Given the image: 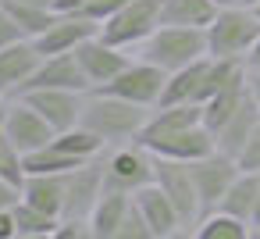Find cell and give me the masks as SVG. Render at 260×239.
I'll return each instance as SVG.
<instances>
[{
    "label": "cell",
    "instance_id": "6",
    "mask_svg": "<svg viewBox=\"0 0 260 239\" xmlns=\"http://www.w3.org/2000/svg\"><path fill=\"white\" fill-rule=\"evenodd\" d=\"M153 186L175 203L185 232H192V225L200 221L203 207H200V193H196V178H192L189 161H171V157L153 154Z\"/></svg>",
    "mask_w": 260,
    "mask_h": 239
},
{
    "label": "cell",
    "instance_id": "33",
    "mask_svg": "<svg viewBox=\"0 0 260 239\" xmlns=\"http://www.w3.org/2000/svg\"><path fill=\"white\" fill-rule=\"evenodd\" d=\"M18 200H22V186H15V182H4V178H0V211L15 207Z\"/></svg>",
    "mask_w": 260,
    "mask_h": 239
},
{
    "label": "cell",
    "instance_id": "18",
    "mask_svg": "<svg viewBox=\"0 0 260 239\" xmlns=\"http://www.w3.org/2000/svg\"><path fill=\"white\" fill-rule=\"evenodd\" d=\"M260 122V107H256V100H253V93H246V100L228 114V122L214 132V146L221 150V154H228V157H239V150L246 146V139H249V132H253V125Z\"/></svg>",
    "mask_w": 260,
    "mask_h": 239
},
{
    "label": "cell",
    "instance_id": "28",
    "mask_svg": "<svg viewBox=\"0 0 260 239\" xmlns=\"http://www.w3.org/2000/svg\"><path fill=\"white\" fill-rule=\"evenodd\" d=\"M118 239H153V235H150V225L143 221V214H139L136 203H132L128 214H125V221H121V228H118Z\"/></svg>",
    "mask_w": 260,
    "mask_h": 239
},
{
    "label": "cell",
    "instance_id": "2",
    "mask_svg": "<svg viewBox=\"0 0 260 239\" xmlns=\"http://www.w3.org/2000/svg\"><path fill=\"white\" fill-rule=\"evenodd\" d=\"M203 33H207V54H210V57L246 61L253 40L260 36V18H256L253 8L224 4V8H217L214 22H210Z\"/></svg>",
    "mask_w": 260,
    "mask_h": 239
},
{
    "label": "cell",
    "instance_id": "13",
    "mask_svg": "<svg viewBox=\"0 0 260 239\" xmlns=\"http://www.w3.org/2000/svg\"><path fill=\"white\" fill-rule=\"evenodd\" d=\"M82 97L86 93H79V89H50V86L22 93V100L29 107H36L54 132H64V129L79 125V118H82Z\"/></svg>",
    "mask_w": 260,
    "mask_h": 239
},
{
    "label": "cell",
    "instance_id": "5",
    "mask_svg": "<svg viewBox=\"0 0 260 239\" xmlns=\"http://www.w3.org/2000/svg\"><path fill=\"white\" fill-rule=\"evenodd\" d=\"M150 182H153V154L139 139L104 150V186L107 189L136 193V189H143Z\"/></svg>",
    "mask_w": 260,
    "mask_h": 239
},
{
    "label": "cell",
    "instance_id": "31",
    "mask_svg": "<svg viewBox=\"0 0 260 239\" xmlns=\"http://www.w3.org/2000/svg\"><path fill=\"white\" fill-rule=\"evenodd\" d=\"M54 239H93L86 218H61L54 228Z\"/></svg>",
    "mask_w": 260,
    "mask_h": 239
},
{
    "label": "cell",
    "instance_id": "1",
    "mask_svg": "<svg viewBox=\"0 0 260 239\" xmlns=\"http://www.w3.org/2000/svg\"><path fill=\"white\" fill-rule=\"evenodd\" d=\"M150 111H153V107H139V104L121 100V97H114V93H107V89H86L79 125H86L93 136H100L107 146H118V143L139 139V132H143Z\"/></svg>",
    "mask_w": 260,
    "mask_h": 239
},
{
    "label": "cell",
    "instance_id": "15",
    "mask_svg": "<svg viewBox=\"0 0 260 239\" xmlns=\"http://www.w3.org/2000/svg\"><path fill=\"white\" fill-rule=\"evenodd\" d=\"M100 33V22H93V18H86V15H64V11H57L54 15V22L40 33V36H32V43L40 47V54L47 57V54H68V50H75V47H82L89 36H96Z\"/></svg>",
    "mask_w": 260,
    "mask_h": 239
},
{
    "label": "cell",
    "instance_id": "37",
    "mask_svg": "<svg viewBox=\"0 0 260 239\" xmlns=\"http://www.w3.org/2000/svg\"><path fill=\"white\" fill-rule=\"evenodd\" d=\"M228 4H235V8H256L260 0H228Z\"/></svg>",
    "mask_w": 260,
    "mask_h": 239
},
{
    "label": "cell",
    "instance_id": "10",
    "mask_svg": "<svg viewBox=\"0 0 260 239\" xmlns=\"http://www.w3.org/2000/svg\"><path fill=\"white\" fill-rule=\"evenodd\" d=\"M4 139L25 157L40 146H47L54 139V129L43 122V114L36 107H29L22 97L8 100V111H4Z\"/></svg>",
    "mask_w": 260,
    "mask_h": 239
},
{
    "label": "cell",
    "instance_id": "8",
    "mask_svg": "<svg viewBox=\"0 0 260 239\" xmlns=\"http://www.w3.org/2000/svg\"><path fill=\"white\" fill-rule=\"evenodd\" d=\"M61 178H64L61 218H86V221H89V211H93V203H96L100 193H104V154L93 157V161L75 164V168L64 171Z\"/></svg>",
    "mask_w": 260,
    "mask_h": 239
},
{
    "label": "cell",
    "instance_id": "30",
    "mask_svg": "<svg viewBox=\"0 0 260 239\" xmlns=\"http://www.w3.org/2000/svg\"><path fill=\"white\" fill-rule=\"evenodd\" d=\"M125 4H128V0H86L79 15H86V18H93V22H107V18H111L114 11H121Z\"/></svg>",
    "mask_w": 260,
    "mask_h": 239
},
{
    "label": "cell",
    "instance_id": "9",
    "mask_svg": "<svg viewBox=\"0 0 260 239\" xmlns=\"http://www.w3.org/2000/svg\"><path fill=\"white\" fill-rule=\"evenodd\" d=\"M150 154L157 157H171V161H200L207 157L214 146V132L200 122V125H185V129H171V132H157V136H143L139 139Z\"/></svg>",
    "mask_w": 260,
    "mask_h": 239
},
{
    "label": "cell",
    "instance_id": "7",
    "mask_svg": "<svg viewBox=\"0 0 260 239\" xmlns=\"http://www.w3.org/2000/svg\"><path fill=\"white\" fill-rule=\"evenodd\" d=\"M164 82H168V72L164 68H157V65H150V61H143V57H132L107 86H100V89H107V93H114V97H121V100H132V104H139V107H157L160 104V93H164Z\"/></svg>",
    "mask_w": 260,
    "mask_h": 239
},
{
    "label": "cell",
    "instance_id": "20",
    "mask_svg": "<svg viewBox=\"0 0 260 239\" xmlns=\"http://www.w3.org/2000/svg\"><path fill=\"white\" fill-rule=\"evenodd\" d=\"M61 175H54V171H29L25 182H22V200L61 218V203H64V178Z\"/></svg>",
    "mask_w": 260,
    "mask_h": 239
},
{
    "label": "cell",
    "instance_id": "17",
    "mask_svg": "<svg viewBox=\"0 0 260 239\" xmlns=\"http://www.w3.org/2000/svg\"><path fill=\"white\" fill-rule=\"evenodd\" d=\"M132 203L139 207V214H143V221L150 225V235H153V239H171V235H182V232H185V225H182L175 203H171L153 182L143 186V189H136V193H132Z\"/></svg>",
    "mask_w": 260,
    "mask_h": 239
},
{
    "label": "cell",
    "instance_id": "21",
    "mask_svg": "<svg viewBox=\"0 0 260 239\" xmlns=\"http://www.w3.org/2000/svg\"><path fill=\"white\" fill-rule=\"evenodd\" d=\"M203 68H207V57H200V61H192L185 68L168 72V82H164V93H160V104L157 107H168V104H200Z\"/></svg>",
    "mask_w": 260,
    "mask_h": 239
},
{
    "label": "cell",
    "instance_id": "39",
    "mask_svg": "<svg viewBox=\"0 0 260 239\" xmlns=\"http://www.w3.org/2000/svg\"><path fill=\"white\" fill-rule=\"evenodd\" d=\"M214 4H217V8H224V4H228V0H214Z\"/></svg>",
    "mask_w": 260,
    "mask_h": 239
},
{
    "label": "cell",
    "instance_id": "27",
    "mask_svg": "<svg viewBox=\"0 0 260 239\" xmlns=\"http://www.w3.org/2000/svg\"><path fill=\"white\" fill-rule=\"evenodd\" d=\"M0 178H4V182H15V186L25 182V161H22V154H18L8 139H0Z\"/></svg>",
    "mask_w": 260,
    "mask_h": 239
},
{
    "label": "cell",
    "instance_id": "19",
    "mask_svg": "<svg viewBox=\"0 0 260 239\" xmlns=\"http://www.w3.org/2000/svg\"><path fill=\"white\" fill-rule=\"evenodd\" d=\"M128 207H132V193H121V189H107L104 186L100 200L89 211V232H93V239H118V228H121Z\"/></svg>",
    "mask_w": 260,
    "mask_h": 239
},
{
    "label": "cell",
    "instance_id": "23",
    "mask_svg": "<svg viewBox=\"0 0 260 239\" xmlns=\"http://www.w3.org/2000/svg\"><path fill=\"white\" fill-rule=\"evenodd\" d=\"M256 196H260V171H239L217 207L228 211V214H235V218H242L249 225V214L256 207Z\"/></svg>",
    "mask_w": 260,
    "mask_h": 239
},
{
    "label": "cell",
    "instance_id": "38",
    "mask_svg": "<svg viewBox=\"0 0 260 239\" xmlns=\"http://www.w3.org/2000/svg\"><path fill=\"white\" fill-rule=\"evenodd\" d=\"M25 4H40V8H54V0H25Z\"/></svg>",
    "mask_w": 260,
    "mask_h": 239
},
{
    "label": "cell",
    "instance_id": "16",
    "mask_svg": "<svg viewBox=\"0 0 260 239\" xmlns=\"http://www.w3.org/2000/svg\"><path fill=\"white\" fill-rule=\"evenodd\" d=\"M40 86L86 93V89H89V79H86V72H82L75 50H68V54H47V57L36 65V72H32V79L25 82V89H40ZM25 89H22V93H25ZM22 93H18V97H22Z\"/></svg>",
    "mask_w": 260,
    "mask_h": 239
},
{
    "label": "cell",
    "instance_id": "29",
    "mask_svg": "<svg viewBox=\"0 0 260 239\" xmlns=\"http://www.w3.org/2000/svg\"><path fill=\"white\" fill-rule=\"evenodd\" d=\"M239 168L242 171H260V122L253 125V132H249V139H246V146L239 150Z\"/></svg>",
    "mask_w": 260,
    "mask_h": 239
},
{
    "label": "cell",
    "instance_id": "25",
    "mask_svg": "<svg viewBox=\"0 0 260 239\" xmlns=\"http://www.w3.org/2000/svg\"><path fill=\"white\" fill-rule=\"evenodd\" d=\"M15 221H18V239H54V228H57L61 218L18 200L15 203Z\"/></svg>",
    "mask_w": 260,
    "mask_h": 239
},
{
    "label": "cell",
    "instance_id": "35",
    "mask_svg": "<svg viewBox=\"0 0 260 239\" xmlns=\"http://www.w3.org/2000/svg\"><path fill=\"white\" fill-rule=\"evenodd\" d=\"M249 72H260V36L253 40V47H249V54H246V61H242Z\"/></svg>",
    "mask_w": 260,
    "mask_h": 239
},
{
    "label": "cell",
    "instance_id": "3",
    "mask_svg": "<svg viewBox=\"0 0 260 239\" xmlns=\"http://www.w3.org/2000/svg\"><path fill=\"white\" fill-rule=\"evenodd\" d=\"M139 57L164 72L185 68V65L207 57V33L185 29V25H157V33L139 47Z\"/></svg>",
    "mask_w": 260,
    "mask_h": 239
},
{
    "label": "cell",
    "instance_id": "32",
    "mask_svg": "<svg viewBox=\"0 0 260 239\" xmlns=\"http://www.w3.org/2000/svg\"><path fill=\"white\" fill-rule=\"evenodd\" d=\"M15 40H22V29H18L15 18L4 11V4H0V47H8V43H15Z\"/></svg>",
    "mask_w": 260,
    "mask_h": 239
},
{
    "label": "cell",
    "instance_id": "26",
    "mask_svg": "<svg viewBox=\"0 0 260 239\" xmlns=\"http://www.w3.org/2000/svg\"><path fill=\"white\" fill-rule=\"evenodd\" d=\"M0 4H4V11L15 18V25L22 29V36H40L50 22H54V8H40V4H25V0H0Z\"/></svg>",
    "mask_w": 260,
    "mask_h": 239
},
{
    "label": "cell",
    "instance_id": "11",
    "mask_svg": "<svg viewBox=\"0 0 260 239\" xmlns=\"http://www.w3.org/2000/svg\"><path fill=\"white\" fill-rule=\"evenodd\" d=\"M189 168H192V178H196V193H200V207H203V214L214 211V207L221 203V196L228 193V186H232L235 175L242 171L239 161L228 157V154H221V150H210L207 157L192 161Z\"/></svg>",
    "mask_w": 260,
    "mask_h": 239
},
{
    "label": "cell",
    "instance_id": "34",
    "mask_svg": "<svg viewBox=\"0 0 260 239\" xmlns=\"http://www.w3.org/2000/svg\"><path fill=\"white\" fill-rule=\"evenodd\" d=\"M0 239H18V221H15V207L0 211Z\"/></svg>",
    "mask_w": 260,
    "mask_h": 239
},
{
    "label": "cell",
    "instance_id": "22",
    "mask_svg": "<svg viewBox=\"0 0 260 239\" xmlns=\"http://www.w3.org/2000/svg\"><path fill=\"white\" fill-rule=\"evenodd\" d=\"M217 15L214 0H160V25H185L207 29Z\"/></svg>",
    "mask_w": 260,
    "mask_h": 239
},
{
    "label": "cell",
    "instance_id": "4",
    "mask_svg": "<svg viewBox=\"0 0 260 239\" xmlns=\"http://www.w3.org/2000/svg\"><path fill=\"white\" fill-rule=\"evenodd\" d=\"M160 25V0H128L121 11L100 22V36L121 50H139Z\"/></svg>",
    "mask_w": 260,
    "mask_h": 239
},
{
    "label": "cell",
    "instance_id": "36",
    "mask_svg": "<svg viewBox=\"0 0 260 239\" xmlns=\"http://www.w3.org/2000/svg\"><path fill=\"white\" fill-rule=\"evenodd\" d=\"M246 86H249V93H253V100H256V107H260V72H249V68H246Z\"/></svg>",
    "mask_w": 260,
    "mask_h": 239
},
{
    "label": "cell",
    "instance_id": "12",
    "mask_svg": "<svg viewBox=\"0 0 260 239\" xmlns=\"http://www.w3.org/2000/svg\"><path fill=\"white\" fill-rule=\"evenodd\" d=\"M75 57H79L82 72H86V79H89V89H100V86H107V82L132 61V50H121V47L107 43V40L96 33V36H89L82 47H75Z\"/></svg>",
    "mask_w": 260,
    "mask_h": 239
},
{
    "label": "cell",
    "instance_id": "14",
    "mask_svg": "<svg viewBox=\"0 0 260 239\" xmlns=\"http://www.w3.org/2000/svg\"><path fill=\"white\" fill-rule=\"evenodd\" d=\"M40 61H43V54H40V47L29 36L15 40L8 47H0V97L15 100L25 89V82L32 79V72H36Z\"/></svg>",
    "mask_w": 260,
    "mask_h": 239
},
{
    "label": "cell",
    "instance_id": "24",
    "mask_svg": "<svg viewBox=\"0 0 260 239\" xmlns=\"http://www.w3.org/2000/svg\"><path fill=\"white\" fill-rule=\"evenodd\" d=\"M189 235H196V239H249V225L242 218L214 207V211L200 214V221L192 225Z\"/></svg>",
    "mask_w": 260,
    "mask_h": 239
},
{
    "label": "cell",
    "instance_id": "40",
    "mask_svg": "<svg viewBox=\"0 0 260 239\" xmlns=\"http://www.w3.org/2000/svg\"><path fill=\"white\" fill-rule=\"evenodd\" d=\"M253 11H256V18H260V4H256V8H253Z\"/></svg>",
    "mask_w": 260,
    "mask_h": 239
}]
</instances>
